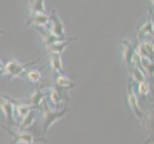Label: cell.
<instances>
[{"label":"cell","instance_id":"6da1fadb","mask_svg":"<svg viewBox=\"0 0 154 144\" xmlns=\"http://www.w3.org/2000/svg\"><path fill=\"white\" fill-rule=\"evenodd\" d=\"M43 134L46 135L50 127L55 124L57 121L61 119L67 113V106H65L62 110H53L44 101L43 103Z\"/></svg>","mask_w":154,"mask_h":144},{"label":"cell","instance_id":"7a4b0ae2","mask_svg":"<svg viewBox=\"0 0 154 144\" xmlns=\"http://www.w3.org/2000/svg\"><path fill=\"white\" fill-rule=\"evenodd\" d=\"M39 60L40 59H38V60H35L28 63H19L17 60H14V59H11L6 65H4L2 73L5 74V75H8L10 79L18 78L21 75H23V73L26 71L27 67L35 65V63L36 62H38Z\"/></svg>","mask_w":154,"mask_h":144},{"label":"cell","instance_id":"3957f363","mask_svg":"<svg viewBox=\"0 0 154 144\" xmlns=\"http://www.w3.org/2000/svg\"><path fill=\"white\" fill-rule=\"evenodd\" d=\"M48 26H49V29H48L49 32L52 33L53 35H55L56 37H58V38H61V39L66 38L64 25H63L60 18H58L56 10L52 11V14L49 17Z\"/></svg>","mask_w":154,"mask_h":144},{"label":"cell","instance_id":"277c9868","mask_svg":"<svg viewBox=\"0 0 154 144\" xmlns=\"http://www.w3.org/2000/svg\"><path fill=\"white\" fill-rule=\"evenodd\" d=\"M127 100H128V105L130 107V109L132 110V111L136 114V116L143 122V123H145V119H146L145 114L139 108V105H138V99L133 91V88H132L131 78L129 79L128 87H127Z\"/></svg>","mask_w":154,"mask_h":144},{"label":"cell","instance_id":"5b68a950","mask_svg":"<svg viewBox=\"0 0 154 144\" xmlns=\"http://www.w3.org/2000/svg\"><path fill=\"white\" fill-rule=\"evenodd\" d=\"M0 110H2L3 114L5 115V118H6L9 124L15 123V121L14 119V107L12 103V101L6 95H0Z\"/></svg>","mask_w":154,"mask_h":144},{"label":"cell","instance_id":"8992f818","mask_svg":"<svg viewBox=\"0 0 154 144\" xmlns=\"http://www.w3.org/2000/svg\"><path fill=\"white\" fill-rule=\"evenodd\" d=\"M49 24V15L45 13H31L26 20V26L33 25L35 27H46Z\"/></svg>","mask_w":154,"mask_h":144},{"label":"cell","instance_id":"52a82bcc","mask_svg":"<svg viewBox=\"0 0 154 144\" xmlns=\"http://www.w3.org/2000/svg\"><path fill=\"white\" fill-rule=\"evenodd\" d=\"M12 136V144H35V137L30 133L24 130H20L19 132H10V130L6 129Z\"/></svg>","mask_w":154,"mask_h":144},{"label":"cell","instance_id":"ba28073f","mask_svg":"<svg viewBox=\"0 0 154 144\" xmlns=\"http://www.w3.org/2000/svg\"><path fill=\"white\" fill-rule=\"evenodd\" d=\"M77 40V38H65V39L60 40L54 42L51 46L47 48L46 52L47 53H56V54L61 55L67 48V46L69 45V43H70L72 40Z\"/></svg>","mask_w":154,"mask_h":144},{"label":"cell","instance_id":"9c48e42d","mask_svg":"<svg viewBox=\"0 0 154 144\" xmlns=\"http://www.w3.org/2000/svg\"><path fill=\"white\" fill-rule=\"evenodd\" d=\"M122 45H123V61L124 63L127 66H132V59H133V55L136 51L134 46H132L130 44L129 41H127L126 40H124L121 41Z\"/></svg>","mask_w":154,"mask_h":144},{"label":"cell","instance_id":"30bf717a","mask_svg":"<svg viewBox=\"0 0 154 144\" xmlns=\"http://www.w3.org/2000/svg\"><path fill=\"white\" fill-rule=\"evenodd\" d=\"M35 28L38 30V32L41 35L42 40H43V44L46 47V49L49 46H51L54 42L60 40H62L61 38H58V37H56L55 35L50 33L49 30H46V29L44 30L43 27H35ZM63 39H65V38H63Z\"/></svg>","mask_w":154,"mask_h":144},{"label":"cell","instance_id":"8fae6325","mask_svg":"<svg viewBox=\"0 0 154 144\" xmlns=\"http://www.w3.org/2000/svg\"><path fill=\"white\" fill-rule=\"evenodd\" d=\"M8 98L12 101V103L14 107V110L17 111V114L19 117H24L26 114H28L30 111L33 110L34 107L33 106H31V105H27V104H23V103H21V102H17V101H15L14 99L13 98H10L9 96H8Z\"/></svg>","mask_w":154,"mask_h":144},{"label":"cell","instance_id":"7c38bea8","mask_svg":"<svg viewBox=\"0 0 154 144\" xmlns=\"http://www.w3.org/2000/svg\"><path fill=\"white\" fill-rule=\"evenodd\" d=\"M50 62H51V68L53 74L63 71L61 55L56 54V53H50Z\"/></svg>","mask_w":154,"mask_h":144},{"label":"cell","instance_id":"4fadbf2b","mask_svg":"<svg viewBox=\"0 0 154 144\" xmlns=\"http://www.w3.org/2000/svg\"><path fill=\"white\" fill-rule=\"evenodd\" d=\"M46 98V94L40 88H36L35 91L31 96V106L35 107V108H40L43 105Z\"/></svg>","mask_w":154,"mask_h":144},{"label":"cell","instance_id":"5bb4252c","mask_svg":"<svg viewBox=\"0 0 154 144\" xmlns=\"http://www.w3.org/2000/svg\"><path fill=\"white\" fill-rule=\"evenodd\" d=\"M57 75L55 79V84L57 85V87L60 88H72L75 87L74 83L69 79L66 75L62 74L61 72L57 73Z\"/></svg>","mask_w":154,"mask_h":144},{"label":"cell","instance_id":"9a60e30c","mask_svg":"<svg viewBox=\"0 0 154 144\" xmlns=\"http://www.w3.org/2000/svg\"><path fill=\"white\" fill-rule=\"evenodd\" d=\"M138 33H139V38L141 39L142 37H144L146 35H153V21L151 20L150 17L148 18L146 21H145L144 23H142L139 26V29H138Z\"/></svg>","mask_w":154,"mask_h":144},{"label":"cell","instance_id":"2e32d148","mask_svg":"<svg viewBox=\"0 0 154 144\" xmlns=\"http://www.w3.org/2000/svg\"><path fill=\"white\" fill-rule=\"evenodd\" d=\"M141 68L146 75L149 78L153 77V62L152 60L146 58H141Z\"/></svg>","mask_w":154,"mask_h":144},{"label":"cell","instance_id":"e0dca14e","mask_svg":"<svg viewBox=\"0 0 154 144\" xmlns=\"http://www.w3.org/2000/svg\"><path fill=\"white\" fill-rule=\"evenodd\" d=\"M35 118V111L32 110L28 114H26L24 117H22V120H21L20 124H19V129L20 130L28 129L29 127H31L32 125H33Z\"/></svg>","mask_w":154,"mask_h":144},{"label":"cell","instance_id":"ac0fdd59","mask_svg":"<svg viewBox=\"0 0 154 144\" xmlns=\"http://www.w3.org/2000/svg\"><path fill=\"white\" fill-rule=\"evenodd\" d=\"M130 74L131 79H134L137 83H139L143 80H146V74L142 70L140 67L138 66H130Z\"/></svg>","mask_w":154,"mask_h":144},{"label":"cell","instance_id":"d6986e66","mask_svg":"<svg viewBox=\"0 0 154 144\" xmlns=\"http://www.w3.org/2000/svg\"><path fill=\"white\" fill-rule=\"evenodd\" d=\"M31 13H44V0H30Z\"/></svg>","mask_w":154,"mask_h":144},{"label":"cell","instance_id":"ffe728a7","mask_svg":"<svg viewBox=\"0 0 154 144\" xmlns=\"http://www.w3.org/2000/svg\"><path fill=\"white\" fill-rule=\"evenodd\" d=\"M26 77H27V79L30 82L34 84H38L42 79L41 73L39 70H29L26 72Z\"/></svg>","mask_w":154,"mask_h":144},{"label":"cell","instance_id":"44dd1931","mask_svg":"<svg viewBox=\"0 0 154 144\" xmlns=\"http://www.w3.org/2000/svg\"><path fill=\"white\" fill-rule=\"evenodd\" d=\"M50 101L52 105H54L56 107V109H57V107L61 103V97L60 93H58L57 89L53 88H50Z\"/></svg>","mask_w":154,"mask_h":144},{"label":"cell","instance_id":"7402d4cb","mask_svg":"<svg viewBox=\"0 0 154 144\" xmlns=\"http://www.w3.org/2000/svg\"><path fill=\"white\" fill-rule=\"evenodd\" d=\"M150 91V86L149 84L146 82V80H143V81L138 83V92L143 97L146 96Z\"/></svg>","mask_w":154,"mask_h":144},{"label":"cell","instance_id":"603a6c76","mask_svg":"<svg viewBox=\"0 0 154 144\" xmlns=\"http://www.w3.org/2000/svg\"><path fill=\"white\" fill-rule=\"evenodd\" d=\"M3 68H4V63L2 62V61H1V60H0V73H2Z\"/></svg>","mask_w":154,"mask_h":144},{"label":"cell","instance_id":"cb8c5ba5","mask_svg":"<svg viewBox=\"0 0 154 144\" xmlns=\"http://www.w3.org/2000/svg\"><path fill=\"white\" fill-rule=\"evenodd\" d=\"M1 34H4V31L0 29V35H1Z\"/></svg>","mask_w":154,"mask_h":144}]
</instances>
